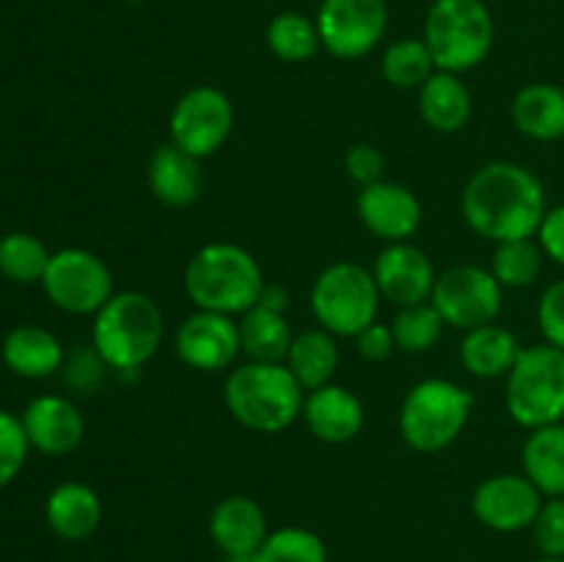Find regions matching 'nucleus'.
<instances>
[{
	"mask_svg": "<svg viewBox=\"0 0 564 562\" xmlns=\"http://www.w3.org/2000/svg\"><path fill=\"white\" fill-rule=\"evenodd\" d=\"M237 325H240V347L248 361H286V353H290L295 334H292L284 312H273V309H264L257 303L246 314H240Z\"/></svg>",
	"mask_w": 564,
	"mask_h": 562,
	"instance_id": "cd10ccee",
	"label": "nucleus"
},
{
	"mask_svg": "<svg viewBox=\"0 0 564 562\" xmlns=\"http://www.w3.org/2000/svg\"><path fill=\"white\" fill-rule=\"evenodd\" d=\"M319 42L334 58L356 61L372 53L389 28L386 0H323L317 11Z\"/></svg>",
	"mask_w": 564,
	"mask_h": 562,
	"instance_id": "f8f14e48",
	"label": "nucleus"
},
{
	"mask_svg": "<svg viewBox=\"0 0 564 562\" xmlns=\"http://www.w3.org/2000/svg\"><path fill=\"white\" fill-rule=\"evenodd\" d=\"M543 501L527 474H494L474 490L471 512L482 527L510 534L532 529Z\"/></svg>",
	"mask_w": 564,
	"mask_h": 562,
	"instance_id": "ddd939ff",
	"label": "nucleus"
},
{
	"mask_svg": "<svg viewBox=\"0 0 564 562\" xmlns=\"http://www.w3.org/2000/svg\"><path fill=\"white\" fill-rule=\"evenodd\" d=\"M532 538L540 554L564 560V496L543 501L532 523Z\"/></svg>",
	"mask_w": 564,
	"mask_h": 562,
	"instance_id": "c9c22d12",
	"label": "nucleus"
},
{
	"mask_svg": "<svg viewBox=\"0 0 564 562\" xmlns=\"http://www.w3.org/2000/svg\"><path fill=\"white\" fill-rule=\"evenodd\" d=\"M543 257V248H540V242H532V237L529 240L496 242L490 273L505 290H523L540 279Z\"/></svg>",
	"mask_w": 564,
	"mask_h": 562,
	"instance_id": "2f4dec72",
	"label": "nucleus"
},
{
	"mask_svg": "<svg viewBox=\"0 0 564 562\" xmlns=\"http://www.w3.org/2000/svg\"><path fill=\"white\" fill-rule=\"evenodd\" d=\"M501 301H505V287L479 264H457L444 270L430 295V303L438 309L444 323L463 334L496 323Z\"/></svg>",
	"mask_w": 564,
	"mask_h": 562,
	"instance_id": "9d476101",
	"label": "nucleus"
},
{
	"mask_svg": "<svg viewBox=\"0 0 564 562\" xmlns=\"http://www.w3.org/2000/svg\"><path fill=\"white\" fill-rule=\"evenodd\" d=\"M424 44L435 69L463 75L482 64L494 47V14L482 0H435L424 20Z\"/></svg>",
	"mask_w": 564,
	"mask_h": 562,
	"instance_id": "423d86ee",
	"label": "nucleus"
},
{
	"mask_svg": "<svg viewBox=\"0 0 564 562\" xmlns=\"http://www.w3.org/2000/svg\"><path fill=\"white\" fill-rule=\"evenodd\" d=\"M44 521L58 538L77 543L97 532L102 521V501L91 485L69 479L50 490L44 501Z\"/></svg>",
	"mask_w": 564,
	"mask_h": 562,
	"instance_id": "412c9836",
	"label": "nucleus"
},
{
	"mask_svg": "<svg viewBox=\"0 0 564 562\" xmlns=\"http://www.w3.org/2000/svg\"><path fill=\"white\" fill-rule=\"evenodd\" d=\"M474 411V395L446 378L411 386L400 406V435L411 450L433 455L460 439Z\"/></svg>",
	"mask_w": 564,
	"mask_h": 562,
	"instance_id": "39448f33",
	"label": "nucleus"
},
{
	"mask_svg": "<svg viewBox=\"0 0 564 562\" xmlns=\"http://www.w3.org/2000/svg\"><path fill=\"white\" fill-rule=\"evenodd\" d=\"M224 562H259L257 554H229Z\"/></svg>",
	"mask_w": 564,
	"mask_h": 562,
	"instance_id": "79ce46f5",
	"label": "nucleus"
},
{
	"mask_svg": "<svg viewBox=\"0 0 564 562\" xmlns=\"http://www.w3.org/2000/svg\"><path fill=\"white\" fill-rule=\"evenodd\" d=\"M419 114L424 125L435 132H460L471 119V94L460 75L452 72H435L422 88H419Z\"/></svg>",
	"mask_w": 564,
	"mask_h": 562,
	"instance_id": "393cba45",
	"label": "nucleus"
},
{
	"mask_svg": "<svg viewBox=\"0 0 564 562\" xmlns=\"http://www.w3.org/2000/svg\"><path fill=\"white\" fill-rule=\"evenodd\" d=\"M231 127H235V105L226 91L215 86H196L176 99L169 119V136L171 143L185 149L196 160H204L229 141Z\"/></svg>",
	"mask_w": 564,
	"mask_h": 562,
	"instance_id": "9b49d317",
	"label": "nucleus"
},
{
	"mask_svg": "<svg viewBox=\"0 0 564 562\" xmlns=\"http://www.w3.org/2000/svg\"><path fill=\"white\" fill-rule=\"evenodd\" d=\"M259 562H328V545L317 532L303 527H281L264 538Z\"/></svg>",
	"mask_w": 564,
	"mask_h": 562,
	"instance_id": "72a5a7b5",
	"label": "nucleus"
},
{
	"mask_svg": "<svg viewBox=\"0 0 564 562\" xmlns=\"http://www.w3.org/2000/svg\"><path fill=\"white\" fill-rule=\"evenodd\" d=\"M176 356L196 372H220L235 367L240 347V325L237 317L196 309L182 320L174 336Z\"/></svg>",
	"mask_w": 564,
	"mask_h": 562,
	"instance_id": "4468645a",
	"label": "nucleus"
},
{
	"mask_svg": "<svg viewBox=\"0 0 564 562\" xmlns=\"http://www.w3.org/2000/svg\"><path fill=\"white\" fill-rule=\"evenodd\" d=\"M505 383L512 422L527 430L564 422V350L549 345L523 347Z\"/></svg>",
	"mask_w": 564,
	"mask_h": 562,
	"instance_id": "0eeeda50",
	"label": "nucleus"
},
{
	"mask_svg": "<svg viewBox=\"0 0 564 562\" xmlns=\"http://www.w3.org/2000/svg\"><path fill=\"white\" fill-rule=\"evenodd\" d=\"M460 213L474 235L490 242H507L538 235L549 207L543 182L527 165L496 160L474 171L466 182Z\"/></svg>",
	"mask_w": 564,
	"mask_h": 562,
	"instance_id": "f257e3e1",
	"label": "nucleus"
},
{
	"mask_svg": "<svg viewBox=\"0 0 564 562\" xmlns=\"http://www.w3.org/2000/svg\"><path fill=\"white\" fill-rule=\"evenodd\" d=\"M20 419L31 450L50 457L75 452L86 435V419H83L80 408L58 395H42L31 400Z\"/></svg>",
	"mask_w": 564,
	"mask_h": 562,
	"instance_id": "f3484780",
	"label": "nucleus"
},
{
	"mask_svg": "<svg viewBox=\"0 0 564 562\" xmlns=\"http://www.w3.org/2000/svg\"><path fill=\"white\" fill-rule=\"evenodd\" d=\"M523 474L543 496H564V422L529 430L521 450Z\"/></svg>",
	"mask_w": 564,
	"mask_h": 562,
	"instance_id": "a878e982",
	"label": "nucleus"
},
{
	"mask_svg": "<svg viewBox=\"0 0 564 562\" xmlns=\"http://www.w3.org/2000/svg\"><path fill=\"white\" fill-rule=\"evenodd\" d=\"M185 295L204 312L240 317L257 306L264 275L251 251L235 242H209L185 264Z\"/></svg>",
	"mask_w": 564,
	"mask_h": 562,
	"instance_id": "f03ea898",
	"label": "nucleus"
},
{
	"mask_svg": "<svg viewBox=\"0 0 564 562\" xmlns=\"http://www.w3.org/2000/svg\"><path fill=\"white\" fill-rule=\"evenodd\" d=\"M50 257L42 240L31 231H9L0 237V275L14 284H42Z\"/></svg>",
	"mask_w": 564,
	"mask_h": 562,
	"instance_id": "c756f323",
	"label": "nucleus"
},
{
	"mask_svg": "<svg viewBox=\"0 0 564 562\" xmlns=\"http://www.w3.org/2000/svg\"><path fill=\"white\" fill-rule=\"evenodd\" d=\"M356 347H358V356H361L364 361L369 364L386 361L397 347L394 334H391V325L378 323V320H375L372 325H367V328L356 336Z\"/></svg>",
	"mask_w": 564,
	"mask_h": 562,
	"instance_id": "58836bf2",
	"label": "nucleus"
},
{
	"mask_svg": "<svg viewBox=\"0 0 564 562\" xmlns=\"http://www.w3.org/2000/svg\"><path fill=\"white\" fill-rule=\"evenodd\" d=\"M356 213L364 229L383 242H408L422 226V202L400 182H375L358 191Z\"/></svg>",
	"mask_w": 564,
	"mask_h": 562,
	"instance_id": "dca6fc26",
	"label": "nucleus"
},
{
	"mask_svg": "<svg viewBox=\"0 0 564 562\" xmlns=\"http://www.w3.org/2000/svg\"><path fill=\"white\" fill-rule=\"evenodd\" d=\"M312 314L319 328L330 331L334 336H352L356 339L367 325L378 320L380 290L372 270L358 262L328 264L319 270L312 284Z\"/></svg>",
	"mask_w": 564,
	"mask_h": 562,
	"instance_id": "6e6552de",
	"label": "nucleus"
},
{
	"mask_svg": "<svg viewBox=\"0 0 564 562\" xmlns=\"http://www.w3.org/2000/svg\"><path fill=\"white\" fill-rule=\"evenodd\" d=\"M301 419L323 444H347L364 430V406L345 386L325 383L306 391Z\"/></svg>",
	"mask_w": 564,
	"mask_h": 562,
	"instance_id": "a211bd4d",
	"label": "nucleus"
},
{
	"mask_svg": "<svg viewBox=\"0 0 564 562\" xmlns=\"http://www.w3.org/2000/svg\"><path fill=\"white\" fill-rule=\"evenodd\" d=\"M345 171L358 187L375 185L386 176V158L372 143H356L345 154Z\"/></svg>",
	"mask_w": 564,
	"mask_h": 562,
	"instance_id": "4c0bfd02",
	"label": "nucleus"
},
{
	"mask_svg": "<svg viewBox=\"0 0 564 562\" xmlns=\"http://www.w3.org/2000/svg\"><path fill=\"white\" fill-rule=\"evenodd\" d=\"M165 320L147 292H113L94 314L91 347L116 372L141 369L163 345Z\"/></svg>",
	"mask_w": 564,
	"mask_h": 562,
	"instance_id": "20e7f679",
	"label": "nucleus"
},
{
	"mask_svg": "<svg viewBox=\"0 0 564 562\" xmlns=\"http://www.w3.org/2000/svg\"><path fill=\"white\" fill-rule=\"evenodd\" d=\"M306 391L286 364L246 361L231 367L224 383V402L235 422L253 433H281L303 413Z\"/></svg>",
	"mask_w": 564,
	"mask_h": 562,
	"instance_id": "7ed1b4c3",
	"label": "nucleus"
},
{
	"mask_svg": "<svg viewBox=\"0 0 564 562\" xmlns=\"http://www.w3.org/2000/svg\"><path fill=\"white\" fill-rule=\"evenodd\" d=\"M147 182L152 196L171 209H185L202 196V165L176 143H163L149 158Z\"/></svg>",
	"mask_w": 564,
	"mask_h": 562,
	"instance_id": "aec40b11",
	"label": "nucleus"
},
{
	"mask_svg": "<svg viewBox=\"0 0 564 562\" xmlns=\"http://www.w3.org/2000/svg\"><path fill=\"white\" fill-rule=\"evenodd\" d=\"M28 452H31V444H28L22 419L0 408V490L14 483L17 474L25 466Z\"/></svg>",
	"mask_w": 564,
	"mask_h": 562,
	"instance_id": "f704fd0d",
	"label": "nucleus"
},
{
	"mask_svg": "<svg viewBox=\"0 0 564 562\" xmlns=\"http://www.w3.org/2000/svg\"><path fill=\"white\" fill-rule=\"evenodd\" d=\"M538 242L549 259L564 268V204L549 209L538 229Z\"/></svg>",
	"mask_w": 564,
	"mask_h": 562,
	"instance_id": "ea45409f",
	"label": "nucleus"
},
{
	"mask_svg": "<svg viewBox=\"0 0 564 562\" xmlns=\"http://www.w3.org/2000/svg\"><path fill=\"white\" fill-rule=\"evenodd\" d=\"M257 303H259V306H264V309H273V312H284L286 314V303H290V295H286L284 287L268 284V281H264L262 295H259Z\"/></svg>",
	"mask_w": 564,
	"mask_h": 562,
	"instance_id": "a19ab883",
	"label": "nucleus"
},
{
	"mask_svg": "<svg viewBox=\"0 0 564 562\" xmlns=\"http://www.w3.org/2000/svg\"><path fill=\"white\" fill-rule=\"evenodd\" d=\"M521 342L505 325H479V328L466 331L460 342V361L468 375L482 380L507 378L521 356Z\"/></svg>",
	"mask_w": 564,
	"mask_h": 562,
	"instance_id": "5701e85b",
	"label": "nucleus"
},
{
	"mask_svg": "<svg viewBox=\"0 0 564 562\" xmlns=\"http://www.w3.org/2000/svg\"><path fill=\"white\" fill-rule=\"evenodd\" d=\"M0 356L11 372L28 380L50 378L64 367V345L58 342V336L31 323L17 325L6 334Z\"/></svg>",
	"mask_w": 564,
	"mask_h": 562,
	"instance_id": "4be33fe9",
	"label": "nucleus"
},
{
	"mask_svg": "<svg viewBox=\"0 0 564 562\" xmlns=\"http://www.w3.org/2000/svg\"><path fill=\"white\" fill-rule=\"evenodd\" d=\"M207 529L213 543L224 551V556L257 554L259 545L270 534L262 505L242 494H231L220 499L209 512Z\"/></svg>",
	"mask_w": 564,
	"mask_h": 562,
	"instance_id": "6ab92c4d",
	"label": "nucleus"
},
{
	"mask_svg": "<svg viewBox=\"0 0 564 562\" xmlns=\"http://www.w3.org/2000/svg\"><path fill=\"white\" fill-rule=\"evenodd\" d=\"M446 323L433 303H416V306L397 309L391 320V334H394L397 350L402 353H427L444 334Z\"/></svg>",
	"mask_w": 564,
	"mask_h": 562,
	"instance_id": "473e14b6",
	"label": "nucleus"
},
{
	"mask_svg": "<svg viewBox=\"0 0 564 562\" xmlns=\"http://www.w3.org/2000/svg\"><path fill=\"white\" fill-rule=\"evenodd\" d=\"M268 47L284 64H303V61L314 58L317 50L323 47L319 42L317 22L308 20L306 14H297V11H281L270 20L268 33Z\"/></svg>",
	"mask_w": 564,
	"mask_h": 562,
	"instance_id": "c85d7f7f",
	"label": "nucleus"
},
{
	"mask_svg": "<svg viewBox=\"0 0 564 562\" xmlns=\"http://www.w3.org/2000/svg\"><path fill=\"white\" fill-rule=\"evenodd\" d=\"M538 325L540 334H543V339L549 342V345L564 350V279L554 281V284L540 295Z\"/></svg>",
	"mask_w": 564,
	"mask_h": 562,
	"instance_id": "e433bc0d",
	"label": "nucleus"
},
{
	"mask_svg": "<svg viewBox=\"0 0 564 562\" xmlns=\"http://www.w3.org/2000/svg\"><path fill=\"white\" fill-rule=\"evenodd\" d=\"M372 275L378 281L380 298L394 303L397 309L427 303L438 281L433 259L411 240L386 242V248L375 259Z\"/></svg>",
	"mask_w": 564,
	"mask_h": 562,
	"instance_id": "2eb2a0df",
	"label": "nucleus"
},
{
	"mask_svg": "<svg viewBox=\"0 0 564 562\" xmlns=\"http://www.w3.org/2000/svg\"><path fill=\"white\" fill-rule=\"evenodd\" d=\"M512 125L532 141L564 138V88L554 83H529L510 105Z\"/></svg>",
	"mask_w": 564,
	"mask_h": 562,
	"instance_id": "b1692460",
	"label": "nucleus"
},
{
	"mask_svg": "<svg viewBox=\"0 0 564 562\" xmlns=\"http://www.w3.org/2000/svg\"><path fill=\"white\" fill-rule=\"evenodd\" d=\"M380 72L394 88H422L438 69L424 39H400L386 47Z\"/></svg>",
	"mask_w": 564,
	"mask_h": 562,
	"instance_id": "7c9ffc66",
	"label": "nucleus"
},
{
	"mask_svg": "<svg viewBox=\"0 0 564 562\" xmlns=\"http://www.w3.org/2000/svg\"><path fill=\"white\" fill-rule=\"evenodd\" d=\"M286 369L297 378L303 391L319 389L330 383L339 369V347L336 336L325 328H308L295 334L290 353H286Z\"/></svg>",
	"mask_w": 564,
	"mask_h": 562,
	"instance_id": "bb28decb",
	"label": "nucleus"
},
{
	"mask_svg": "<svg viewBox=\"0 0 564 562\" xmlns=\"http://www.w3.org/2000/svg\"><path fill=\"white\" fill-rule=\"evenodd\" d=\"M534 562H564L562 556H540V560H534Z\"/></svg>",
	"mask_w": 564,
	"mask_h": 562,
	"instance_id": "37998d69",
	"label": "nucleus"
},
{
	"mask_svg": "<svg viewBox=\"0 0 564 562\" xmlns=\"http://www.w3.org/2000/svg\"><path fill=\"white\" fill-rule=\"evenodd\" d=\"M42 290L55 309L66 314H97L113 295L110 268L86 248H61L50 257Z\"/></svg>",
	"mask_w": 564,
	"mask_h": 562,
	"instance_id": "1a4fd4ad",
	"label": "nucleus"
}]
</instances>
